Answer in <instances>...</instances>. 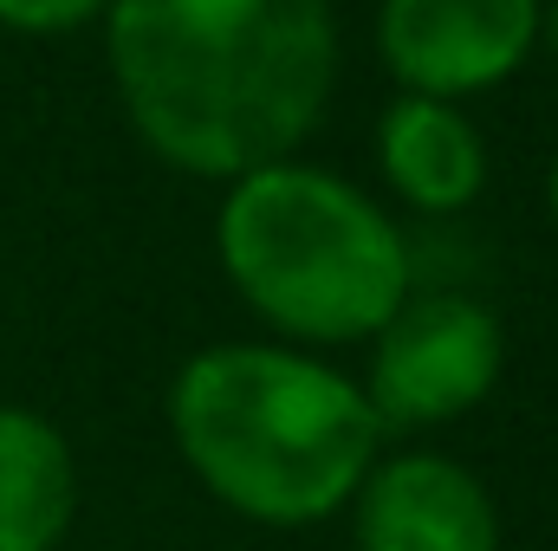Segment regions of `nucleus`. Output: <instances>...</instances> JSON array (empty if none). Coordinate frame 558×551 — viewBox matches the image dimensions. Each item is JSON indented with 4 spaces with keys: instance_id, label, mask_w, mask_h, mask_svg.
Segmentation results:
<instances>
[{
    "instance_id": "20e7f679",
    "label": "nucleus",
    "mask_w": 558,
    "mask_h": 551,
    "mask_svg": "<svg viewBox=\"0 0 558 551\" xmlns=\"http://www.w3.org/2000/svg\"><path fill=\"white\" fill-rule=\"evenodd\" d=\"M500 318L461 292L403 298L371 351V409L377 421H454L500 383Z\"/></svg>"
},
{
    "instance_id": "7ed1b4c3",
    "label": "nucleus",
    "mask_w": 558,
    "mask_h": 551,
    "mask_svg": "<svg viewBox=\"0 0 558 551\" xmlns=\"http://www.w3.org/2000/svg\"><path fill=\"white\" fill-rule=\"evenodd\" d=\"M215 247L234 292L305 344L377 338L410 298V247L390 215L344 175L292 156L234 175Z\"/></svg>"
},
{
    "instance_id": "9b49d317",
    "label": "nucleus",
    "mask_w": 558,
    "mask_h": 551,
    "mask_svg": "<svg viewBox=\"0 0 558 551\" xmlns=\"http://www.w3.org/2000/svg\"><path fill=\"white\" fill-rule=\"evenodd\" d=\"M546 201H553V228H558V156H553V182H546Z\"/></svg>"
},
{
    "instance_id": "39448f33",
    "label": "nucleus",
    "mask_w": 558,
    "mask_h": 551,
    "mask_svg": "<svg viewBox=\"0 0 558 551\" xmlns=\"http://www.w3.org/2000/svg\"><path fill=\"white\" fill-rule=\"evenodd\" d=\"M539 46V0H384L377 52L416 98H474L507 85Z\"/></svg>"
},
{
    "instance_id": "423d86ee",
    "label": "nucleus",
    "mask_w": 558,
    "mask_h": 551,
    "mask_svg": "<svg viewBox=\"0 0 558 551\" xmlns=\"http://www.w3.org/2000/svg\"><path fill=\"white\" fill-rule=\"evenodd\" d=\"M357 551H500L487 487L441 454H397L364 474Z\"/></svg>"
},
{
    "instance_id": "f257e3e1",
    "label": "nucleus",
    "mask_w": 558,
    "mask_h": 551,
    "mask_svg": "<svg viewBox=\"0 0 558 551\" xmlns=\"http://www.w3.org/2000/svg\"><path fill=\"white\" fill-rule=\"evenodd\" d=\"M105 52L137 137L182 175H247L312 137L338 26L325 0H111Z\"/></svg>"
},
{
    "instance_id": "6e6552de",
    "label": "nucleus",
    "mask_w": 558,
    "mask_h": 551,
    "mask_svg": "<svg viewBox=\"0 0 558 551\" xmlns=\"http://www.w3.org/2000/svg\"><path fill=\"white\" fill-rule=\"evenodd\" d=\"M78 513L65 434L33 409H0V551H59Z\"/></svg>"
},
{
    "instance_id": "f03ea898",
    "label": "nucleus",
    "mask_w": 558,
    "mask_h": 551,
    "mask_svg": "<svg viewBox=\"0 0 558 551\" xmlns=\"http://www.w3.org/2000/svg\"><path fill=\"white\" fill-rule=\"evenodd\" d=\"M169 428L202 487L254 526H318L377 467L371 396L279 344L195 351L169 383Z\"/></svg>"
},
{
    "instance_id": "0eeeda50",
    "label": "nucleus",
    "mask_w": 558,
    "mask_h": 551,
    "mask_svg": "<svg viewBox=\"0 0 558 551\" xmlns=\"http://www.w3.org/2000/svg\"><path fill=\"white\" fill-rule=\"evenodd\" d=\"M377 162L390 188L422 215H461L487 182V143L448 105L403 91L377 124Z\"/></svg>"
},
{
    "instance_id": "9d476101",
    "label": "nucleus",
    "mask_w": 558,
    "mask_h": 551,
    "mask_svg": "<svg viewBox=\"0 0 558 551\" xmlns=\"http://www.w3.org/2000/svg\"><path fill=\"white\" fill-rule=\"evenodd\" d=\"M539 39L553 46V59H558V0H546V7H539Z\"/></svg>"
},
{
    "instance_id": "1a4fd4ad",
    "label": "nucleus",
    "mask_w": 558,
    "mask_h": 551,
    "mask_svg": "<svg viewBox=\"0 0 558 551\" xmlns=\"http://www.w3.org/2000/svg\"><path fill=\"white\" fill-rule=\"evenodd\" d=\"M105 7L111 0H0V26H13V33H72Z\"/></svg>"
}]
</instances>
